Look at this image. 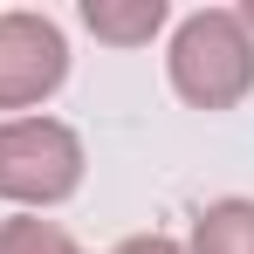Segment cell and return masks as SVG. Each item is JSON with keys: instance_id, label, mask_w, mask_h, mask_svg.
I'll list each match as a JSON object with an SVG mask.
<instances>
[{"instance_id": "52a82bcc", "label": "cell", "mask_w": 254, "mask_h": 254, "mask_svg": "<svg viewBox=\"0 0 254 254\" xmlns=\"http://www.w3.org/2000/svg\"><path fill=\"white\" fill-rule=\"evenodd\" d=\"M110 254H186L172 234H137V241H124V248H110Z\"/></svg>"}, {"instance_id": "7a4b0ae2", "label": "cell", "mask_w": 254, "mask_h": 254, "mask_svg": "<svg viewBox=\"0 0 254 254\" xmlns=\"http://www.w3.org/2000/svg\"><path fill=\"white\" fill-rule=\"evenodd\" d=\"M83 186V144L55 117H14L0 124V199L14 206H55Z\"/></svg>"}, {"instance_id": "6da1fadb", "label": "cell", "mask_w": 254, "mask_h": 254, "mask_svg": "<svg viewBox=\"0 0 254 254\" xmlns=\"http://www.w3.org/2000/svg\"><path fill=\"white\" fill-rule=\"evenodd\" d=\"M172 83L186 103L199 110H227L254 89V42L241 28V14L227 7H206L192 14L179 35H172Z\"/></svg>"}, {"instance_id": "5b68a950", "label": "cell", "mask_w": 254, "mask_h": 254, "mask_svg": "<svg viewBox=\"0 0 254 254\" xmlns=\"http://www.w3.org/2000/svg\"><path fill=\"white\" fill-rule=\"evenodd\" d=\"M192 254H254V199H220L192 227Z\"/></svg>"}, {"instance_id": "8992f818", "label": "cell", "mask_w": 254, "mask_h": 254, "mask_svg": "<svg viewBox=\"0 0 254 254\" xmlns=\"http://www.w3.org/2000/svg\"><path fill=\"white\" fill-rule=\"evenodd\" d=\"M0 254H83L55 220H7L0 227Z\"/></svg>"}, {"instance_id": "3957f363", "label": "cell", "mask_w": 254, "mask_h": 254, "mask_svg": "<svg viewBox=\"0 0 254 254\" xmlns=\"http://www.w3.org/2000/svg\"><path fill=\"white\" fill-rule=\"evenodd\" d=\"M69 76V42L48 14H0V110H28Z\"/></svg>"}, {"instance_id": "277c9868", "label": "cell", "mask_w": 254, "mask_h": 254, "mask_svg": "<svg viewBox=\"0 0 254 254\" xmlns=\"http://www.w3.org/2000/svg\"><path fill=\"white\" fill-rule=\"evenodd\" d=\"M83 21H89V35H103L117 48H137L165 28V0H83Z\"/></svg>"}, {"instance_id": "ba28073f", "label": "cell", "mask_w": 254, "mask_h": 254, "mask_svg": "<svg viewBox=\"0 0 254 254\" xmlns=\"http://www.w3.org/2000/svg\"><path fill=\"white\" fill-rule=\"evenodd\" d=\"M241 28H254V0H248V7H241Z\"/></svg>"}]
</instances>
